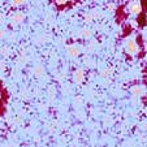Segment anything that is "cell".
Segmentation results:
<instances>
[{
	"mask_svg": "<svg viewBox=\"0 0 147 147\" xmlns=\"http://www.w3.org/2000/svg\"><path fill=\"white\" fill-rule=\"evenodd\" d=\"M125 51H126L129 55H136V53L139 52V45L134 39H129V40L125 43Z\"/></svg>",
	"mask_w": 147,
	"mask_h": 147,
	"instance_id": "cell-1",
	"label": "cell"
},
{
	"mask_svg": "<svg viewBox=\"0 0 147 147\" xmlns=\"http://www.w3.org/2000/svg\"><path fill=\"white\" fill-rule=\"evenodd\" d=\"M129 11L133 14H139L142 12V4L139 0H136V1H131L129 4Z\"/></svg>",
	"mask_w": 147,
	"mask_h": 147,
	"instance_id": "cell-2",
	"label": "cell"
},
{
	"mask_svg": "<svg viewBox=\"0 0 147 147\" xmlns=\"http://www.w3.org/2000/svg\"><path fill=\"white\" fill-rule=\"evenodd\" d=\"M67 51H68V53H69L72 57H74V56H78V53H80V50H78L76 46H68Z\"/></svg>",
	"mask_w": 147,
	"mask_h": 147,
	"instance_id": "cell-3",
	"label": "cell"
},
{
	"mask_svg": "<svg viewBox=\"0 0 147 147\" xmlns=\"http://www.w3.org/2000/svg\"><path fill=\"white\" fill-rule=\"evenodd\" d=\"M24 20V14L21 13V12H17V13L13 14V17H12V21H13L14 24H20L21 21Z\"/></svg>",
	"mask_w": 147,
	"mask_h": 147,
	"instance_id": "cell-4",
	"label": "cell"
},
{
	"mask_svg": "<svg viewBox=\"0 0 147 147\" xmlns=\"http://www.w3.org/2000/svg\"><path fill=\"white\" fill-rule=\"evenodd\" d=\"M131 92H133L134 96H141L143 94V89H142V86H133Z\"/></svg>",
	"mask_w": 147,
	"mask_h": 147,
	"instance_id": "cell-5",
	"label": "cell"
},
{
	"mask_svg": "<svg viewBox=\"0 0 147 147\" xmlns=\"http://www.w3.org/2000/svg\"><path fill=\"white\" fill-rule=\"evenodd\" d=\"M74 80H76V82H81V81L83 80V69L76 70V73H74Z\"/></svg>",
	"mask_w": 147,
	"mask_h": 147,
	"instance_id": "cell-6",
	"label": "cell"
},
{
	"mask_svg": "<svg viewBox=\"0 0 147 147\" xmlns=\"http://www.w3.org/2000/svg\"><path fill=\"white\" fill-rule=\"evenodd\" d=\"M109 74H111V69H104L102 72V76L103 77H109Z\"/></svg>",
	"mask_w": 147,
	"mask_h": 147,
	"instance_id": "cell-7",
	"label": "cell"
},
{
	"mask_svg": "<svg viewBox=\"0 0 147 147\" xmlns=\"http://www.w3.org/2000/svg\"><path fill=\"white\" fill-rule=\"evenodd\" d=\"M25 0H12V3L14 4V5H20V4H22Z\"/></svg>",
	"mask_w": 147,
	"mask_h": 147,
	"instance_id": "cell-8",
	"label": "cell"
},
{
	"mask_svg": "<svg viewBox=\"0 0 147 147\" xmlns=\"http://www.w3.org/2000/svg\"><path fill=\"white\" fill-rule=\"evenodd\" d=\"M35 73L38 76H42V73H43V69H42L40 67H38V68H35Z\"/></svg>",
	"mask_w": 147,
	"mask_h": 147,
	"instance_id": "cell-9",
	"label": "cell"
},
{
	"mask_svg": "<svg viewBox=\"0 0 147 147\" xmlns=\"http://www.w3.org/2000/svg\"><path fill=\"white\" fill-rule=\"evenodd\" d=\"M83 35L86 36V38H89V36H91V31L90 30H83Z\"/></svg>",
	"mask_w": 147,
	"mask_h": 147,
	"instance_id": "cell-10",
	"label": "cell"
},
{
	"mask_svg": "<svg viewBox=\"0 0 147 147\" xmlns=\"http://www.w3.org/2000/svg\"><path fill=\"white\" fill-rule=\"evenodd\" d=\"M67 1H69V0H56V3L57 4H65Z\"/></svg>",
	"mask_w": 147,
	"mask_h": 147,
	"instance_id": "cell-11",
	"label": "cell"
},
{
	"mask_svg": "<svg viewBox=\"0 0 147 147\" xmlns=\"http://www.w3.org/2000/svg\"><path fill=\"white\" fill-rule=\"evenodd\" d=\"M1 36H4V30H0V38Z\"/></svg>",
	"mask_w": 147,
	"mask_h": 147,
	"instance_id": "cell-12",
	"label": "cell"
},
{
	"mask_svg": "<svg viewBox=\"0 0 147 147\" xmlns=\"http://www.w3.org/2000/svg\"><path fill=\"white\" fill-rule=\"evenodd\" d=\"M1 96H3V94H1V91H0V99H1Z\"/></svg>",
	"mask_w": 147,
	"mask_h": 147,
	"instance_id": "cell-13",
	"label": "cell"
}]
</instances>
